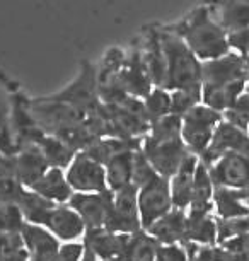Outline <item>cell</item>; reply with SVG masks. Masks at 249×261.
Wrapping results in <instances>:
<instances>
[{
  "label": "cell",
  "instance_id": "6da1fadb",
  "mask_svg": "<svg viewBox=\"0 0 249 261\" xmlns=\"http://www.w3.org/2000/svg\"><path fill=\"white\" fill-rule=\"evenodd\" d=\"M165 28L181 38L202 62L215 60L231 51L227 31L217 22L212 11L203 2L178 22L165 24Z\"/></svg>",
  "mask_w": 249,
  "mask_h": 261
},
{
  "label": "cell",
  "instance_id": "7a4b0ae2",
  "mask_svg": "<svg viewBox=\"0 0 249 261\" xmlns=\"http://www.w3.org/2000/svg\"><path fill=\"white\" fill-rule=\"evenodd\" d=\"M160 41L165 58V86L169 92L174 91H200L202 92V68L203 62L186 46L179 36L160 26Z\"/></svg>",
  "mask_w": 249,
  "mask_h": 261
},
{
  "label": "cell",
  "instance_id": "3957f363",
  "mask_svg": "<svg viewBox=\"0 0 249 261\" xmlns=\"http://www.w3.org/2000/svg\"><path fill=\"white\" fill-rule=\"evenodd\" d=\"M51 99L67 102L70 106H75L77 110L84 111L87 116H101L104 113L99 92H97V73L96 65L89 62H82L77 77L63 87L62 91L50 96Z\"/></svg>",
  "mask_w": 249,
  "mask_h": 261
},
{
  "label": "cell",
  "instance_id": "277c9868",
  "mask_svg": "<svg viewBox=\"0 0 249 261\" xmlns=\"http://www.w3.org/2000/svg\"><path fill=\"white\" fill-rule=\"evenodd\" d=\"M222 120V113L205 106L203 102L191 108L183 116L181 123V139L186 144L188 150L197 157H202L203 152L208 149L213 134Z\"/></svg>",
  "mask_w": 249,
  "mask_h": 261
},
{
  "label": "cell",
  "instance_id": "5b68a950",
  "mask_svg": "<svg viewBox=\"0 0 249 261\" xmlns=\"http://www.w3.org/2000/svg\"><path fill=\"white\" fill-rule=\"evenodd\" d=\"M140 150L147 157V161L154 167V171L159 176L168 179L173 178L179 167H181L184 159L191 154L181 137H176V139L169 140H155L152 137L145 135L142 139Z\"/></svg>",
  "mask_w": 249,
  "mask_h": 261
},
{
  "label": "cell",
  "instance_id": "8992f818",
  "mask_svg": "<svg viewBox=\"0 0 249 261\" xmlns=\"http://www.w3.org/2000/svg\"><path fill=\"white\" fill-rule=\"evenodd\" d=\"M136 200H139V214L144 230H147L160 217H164L174 208L169 179L162 178V176H155L152 181L139 188Z\"/></svg>",
  "mask_w": 249,
  "mask_h": 261
},
{
  "label": "cell",
  "instance_id": "52a82bcc",
  "mask_svg": "<svg viewBox=\"0 0 249 261\" xmlns=\"http://www.w3.org/2000/svg\"><path fill=\"white\" fill-rule=\"evenodd\" d=\"M67 181L74 193H102L108 191L106 167L86 152H79L65 171Z\"/></svg>",
  "mask_w": 249,
  "mask_h": 261
},
{
  "label": "cell",
  "instance_id": "ba28073f",
  "mask_svg": "<svg viewBox=\"0 0 249 261\" xmlns=\"http://www.w3.org/2000/svg\"><path fill=\"white\" fill-rule=\"evenodd\" d=\"M113 208H111L109 219L106 222V230L118 234H136L140 232L142 222L139 214V188L133 185L113 193Z\"/></svg>",
  "mask_w": 249,
  "mask_h": 261
},
{
  "label": "cell",
  "instance_id": "9c48e42d",
  "mask_svg": "<svg viewBox=\"0 0 249 261\" xmlns=\"http://www.w3.org/2000/svg\"><path fill=\"white\" fill-rule=\"evenodd\" d=\"M36 225L48 229L60 243H77L84 239L86 225L80 215L67 203H53Z\"/></svg>",
  "mask_w": 249,
  "mask_h": 261
},
{
  "label": "cell",
  "instance_id": "30bf717a",
  "mask_svg": "<svg viewBox=\"0 0 249 261\" xmlns=\"http://www.w3.org/2000/svg\"><path fill=\"white\" fill-rule=\"evenodd\" d=\"M113 191L102 193H74L68 200V206L80 215L86 230L104 229L113 208Z\"/></svg>",
  "mask_w": 249,
  "mask_h": 261
},
{
  "label": "cell",
  "instance_id": "8fae6325",
  "mask_svg": "<svg viewBox=\"0 0 249 261\" xmlns=\"http://www.w3.org/2000/svg\"><path fill=\"white\" fill-rule=\"evenodd\" d=\"M249 77V62L236 51H229L215 60L203 62L202 87H217L246 81Z\"/></svg>",
  "mask_w": 249,
  "mask_h": 261
},
{
  "label": "cell",
  "instance_id": "7c38bea8",
  "mask_svg": "<svg viewBox=\"0 0 249 261\" xmlns=\"http://www.w3.org/2000/svg\"><path fill=\"white\" fill-rule=\"evenodd\" d=\"M226 154H241L249 157V134L222 120L213 134L208 149L203 152L200 161L210 166Z\"/></svg>",
  "mask_w": 249,
  "mask_h": 261
},
{
  "label": "cell",
  "instance_id": "4fadbf2b",
  "mask_svg": "<svg viewBox=\"0 0 249 261\" xmlns=\"http://www.w3.org/2000/svg\"><path fill=\"white\" fill-rule=\"evenodd\" d=\"M136 46L140 50L142 60L145 63V68L149 72V77L152 81L154 87L165 86V58L160 41L159 24H152L142 29V33L135 39Z\"/></svg>",
  "mask_w": 249,
  "mask_h": 261
},
{
  "label": "cell",
  "instance_id": "5bb4252c",
  "mask_svg": "<svg viewBox=\"0 0 249 261\" xmlns=\"http://www.w3.org/2000/svg\"><path fill=\"white\" fill-rule=\"evenodd\" d=\"M208 172L215 188L244 190L249 186V157L226 154L208 166Z\"/></svg>",
  "mask_w": 249,
  "mask_h": 261
},
{
  "label": "cell",
  "instance_id": "9a60e30c",
  "mask_svg": "<svg viewBox=\"0 0 249 261\" xmlns=\"http://www.w3.org/2000/svg\"><path fill=\"white\" fill-rule=\"evenodd\" d=\"M120 82L131 97H136V99L142 101L154 89L152 81H150L149 72L145 68V63L142 60L140 50L135 41L126 50L123 68L120 72Z\"/></svg>",
  "mask_w": 249,
  "mask_h": 261
},
{
  "label": "cell",
  "instance_id": "2e32d148",
  "mask_svg": "<svg viewBox=\"0 0 249 261\" xmlns=\"http://www.w3.org/2000/svg\"><path fill=\"white\" fill-rule=\"evenodd\" d=\"M128 234H118L106 229H97L86 230L82 243H84L87 251H91L96 256L97 261H115L123 254V251L128 246Z\"/></svg>",
  "mask_w": 249,
  "mask_h": 261
},
{
  "label": "cell",
  "instance_id": "e0dca14e",
  "mask_svg": "<svg viewBox=\"0 0 249 261\" xmlns=\"http://www.w3.org/2000/svg\"><path fill=\"white\" fill-rule=\"evenodd\" d=\"M12 159L17 178L26 190H31L50 169V164H48L45 154L41 152L40 145L22 147Z\"/></svg>",
  "mask_w": 249,
  "mask_h": 261
},
{
  "label": "cell",
  "instance_id": "ac0fdd59",
  "mask_svg": "<svg viewBox=\"0 0 249 261\" xmlns=\"http://www.w3.org/2000/svg\"><path fill=\"white\" fill-rule=\"evenodd\" d=\"M21 239L31 261H53L62 246L48 229L27 222L21 229Z\"/></svg>",
  "mask_w": 249,
  "mask_h": 261
},
{
  "label": "cell",
  "instance_id": "d6986e66",
  "mask_svg": "<svg viewBox=\"0 0 249 261\" xmlns=\"http://www.w3.org/2000/svg\"><path fill=\"white\" fill-rule=\"evenodd\" d=\"M227 34L249 28V0H203Z\"/></svg>",
  "mask_w": 249,
  "mask_h": 261
},
{
  "label": "cell",
  "instance_id": "ffe728a7",
  "mask_svg": "<svg viewBox=\"0 0 249 261\" xmlns=\"http://www.w3.org/2000/svg\"><path fill=\"white\" fill-rule=\"evenodd\" d=\"M16 81L0 72V154L14 157L17 147L11 134V115H12V94Z\"/></svg>",
  "mask_w": 249,
  "mask_h": 261
},
{
  "label": "cell",
  "instance_id": "44dd1931",
  "mask_svg": "<svg viewBox=\"0 0 249 261\" xmlns=\"http://www.w3.org/2000/svg\"><path fill=\"white\" fill-rule=\"evenodd\" d=\"M186 219L188 210L173 208L169 214L160 217L155 224L145 230L159 244H184L186 238Z\"/></svg>",
  "mask_w": 249,
  "mask_h": 261
},
{
  "label": "cell",
  "instance_id": "7402d4cb",
  "mask_svg": "<svg viewBox=\"0 0 249 261\" xmlns=\"http://www.w3.org/2000/svg\"><path fill=\"white\" fill-rule=\"evenodd\" d=\"M186 243H193V244H198V246H215V244H218L217 217L213 215L212 212L188 210L186 238H184V244Z\"/></svg>",
  "mask_w": 249,
  "mask_h": 261
},
{
  "label": "cell",
  "instance_id": "603a6c76",
  "mask_svg": "<svg viewBox=\"0 0 249 261\" xmlns=\"http://www.w3.org/2000/svg\"><path fill=\"white\" fill-rule=\"evenodd\" d=\"M200 162V157L195 154H189L178 172L169 179L171 186V196H173V206L174 208L188 210L189 203H191V191H193V178L195 171Z\"/></svg>",
  "mask_w": 249,
  "mask_h": 261
},
{
  "label": "cell",
  "instance_id": "cb8c5ba5",
  "mask_svg": "<svg viewBox=\"0 0 249 261\" xmlns=\"http://www.w3.org/2000/svg\"><path fill=\"white\" fill-rule=\"evenodd\" d=\"M31 191L38 193L43 198L53 201V203H68V200L74 195L65 176V171L58 167H50L46 174L33 186Z\"/></svg>",
  "mask_w": 249,
  "mask_h": 261
},
{
  "label": "cell",
  "instance_id": "d4e9b609",
  "mask_svg": "<svg viewBox=\"0 0 249 261\" xmlns=\"http://www.w3.org/2000/svg\"><path fill=\"white\" fill-rule=\"evenodd\" d=\"M139 149H130L115 155L113 159L106 162V178H108V188L116 191L133 185V155Z\"/></svg>",
  "mask_w": 249,
  "mask_h": 261
},
{
  "label": "cell",
  "instance_id": "484cf974",
  "mask_svg": "<svg viewBox=\"0 0 249 261\" xmlns=\"http://www.w3.org/2000/svg\"><path fill=\"white\" fill-rule=\"evenodd\" d=\"M213 193H215V186H213L212 178H210L208 166L200 161L197 171H195L191 203H189L188 210L212 212L213 214Z\"/></svg>",
  "mask_w": 249,
  "mask_h": 261
},
{
  "label": "cell",
  "instance_id": "4316f807",
  "mask_svg": "<svg viewBox=\"0 0 249 261\" xmlns=\"http://www.w3.org/2000/svg\"><path fill=\"white\" fill-rule=\"evenodd\" d=\"M213 212L217 219L229 220L249 215V208L244 201L241 190L215 188L213 193Z\"/></svg>",
  "mask_w": 249,
  "mask_h": 261
},
{
  "label": "cell",
  "instance_id": "83f0119b",
  "mask_svg": "<svg viewBox=\"0 0 249 261\" xmlns=\"http://www.w3.org/2000/svg\"><path fill=\"white\" fill-rule=\"evenodd\" d=\"M24 191L26 188L19 181L16 169H14V159L0 154V201L17 205Z\"/></svg>",
  "mask_w": 249,
  "mask_h": 261
},
{
  "label": "cell",
  "instance_id": "f1b7e54d",
  "mask_svg": "<svg viewBox=\"0 0 249 261\" xmlns=\"http://www.w3.org/2000/svg\"><path fill=\"white\" fill-rule=\"evenodd\" d=\"M159 246L160 244L149 232L140 230V232L130 236L126 249L115 261H155Z\"/></svg>",
  "mask_w": 249,
  "mask_h": 261
},
{
  "label": "cell",
  "instance_id": "f546056e",
  "mask_svg": "<svg viewBox=\"0 0 249 261\" xmlns=\"http://www.w3.org/2000/svg\"><path fill=\"white\" fill-rule=\"evenodd\" d=\"M38 145H40L41 152L45 154L50 167H58V169H63V171L72 164V161L79 154L75 149L67 145L65 142L58 140L51 135H45Z\"/></svg>",
  "mask_w": 249,
  "mask_h": 261
},
{
  "label": "cell",
  "instance_id": "4dcf8cb0",
  "mask_svg": "<svg viewBox=\"0 0 249 261\" xmlns=\"http://www.w3.org/2000/svg\"><path fill=\"white\" fill-rule=\"evenodd\" d=\"M144 110L150 125L160 118L171 115V92L162 87H154L144 99Z\"/></svg>",
  "mask_w": 249,
  "mask_h": 261
},
{
  "label": "cell",
  "instance_id": "1f68e13d",
  "mask_svg": "<svg viewBox=\"0 0 249 261\" xmlns=\"http://www.w3.org/2000/svg\"><path fill=\"white\" fill-rule=\"evenodd\" d=\"M26 224L17 205L0 201V234H19Z\"/></svg>",
  "mask_w": 249,
  "mask_h": 261
},
{
  "label": "cell",
  "instance_id": "d6a6232c",
  "mask_svg": "<svg viewBox=\"0 0 249 261\" xmlns=\"http://www.w3.org/2000/svg\"><path fill=\"white\" fill-rule=\"evenodd\" d=\"M189 261H229V253L222 246H198L193 243L183 244Z\"/></svg>",
  "mask_w": 249,
  "mask_h": 261
},
{
  "label": "cell",
  "instance_id": "836d02e7",
  "mask_svg": "<svg viewBox=\"0 0 249 261\" xmlns=\"http://www.w3.org/2000/svg\"><path fill=\"white\" fill-rule=\"evenodd\" d=\"M222 115H224V120L227 123L247 132V128H249V94L247 92H244V94L239 97L227 111H224Z\"/></svg>",
  "mask_w": 249,
  "mask_h": 261
},
{
  "label": "cell",
  "instance_id": "e575fe53",
  "mask_svg": "<svg viewBox=\"0 0 249 261\" xmlns=\"http://www.w3.org/2000/svg\"><path fill=\"white\" fill-rule=\"evenodd\" d=\"M202 105V92L200 91H174L171 92V113L184 116L191 108Z\"/></svg>",
  "mask_w": 249,
  "mask_h": 261
},
{
  "label": "cell",
  "instance_id": "d590c367",
  "mask_svg": "<svg viewBox=\"0 0 249 261\" xmlns=\"http://www.w3.org/2000/svg\"><path fill=\"white\" fill-rule=\"evenodd\" d=\"M217 229H218V244L227 239L237 238L249 232V215L237 217V219L222 220L217 219Z\"/></svg>",
  "mask_w": 249,
  "mask_h": 261
},
{
  "label": "cell",
  "instance_id": "8d00e7d4",
  "mask_svg": "<svg viewBox=\"0 0 249 261\" xmlns=\"http://www.w3.org/2000/svg\"><path fill=\"white\" fill-rule=\"evenodd\" d=\"M155 176H159L154 171V167L150 166L147 157L144 155V152L140 149L135 152L133 155V186L135 188H142L144 185H147L149 181H152Z\"/></svg>",
  "mask_w": 249,
  "mask_h": 261
},
{
  "label": "cell",
  "instance_id": "74e56055",
  "mask_svg": "<svg viewBox=\"0 0 249 261\" xmlns=\"http://www.w3.org/2000/svg\"><path fill=\"white\" fill-rule=\"evenodd\" d=\"M229 46L231 51H236L249 62V28L229 33Z\"/></svg>",
  "mask_w": 249,
  "mask_h": 261
},
{
  "label": "cell",
  "instance_id": "f35d334b",
  "mask_svg": "<svg viewBox=\"0 0 249 261\" xmlns=\"http://www.w3.org/2000/svg\"><path fill=\"white\" fill-rule=\"evenodd\" d=\"M86 254V246L82 241L77 243H63L53 261H82Z\"/></svg>",
  "mask_w": 249,
  "mask_h": 261
},
{
  "label": "cell",
  "instance_id": "ab89813d",
  "mask_svg": "<svg viewBox=\"0 0 249 261\" xmlns=\"http://www.w3.org/2000/svg\"><path fill=\"white\" fill-rule=\"evenodd\" d=\"M155 261H189L188 253L181 244H160Z\"/></svg>",
  "mask_w": 249,
  "mask_h": 261
},
{
  "label": "cell",
  "instance_id": "60d3db41",
  "mask_svg": "<svg viewBox=\"0 0 249 261\" xmlns=\"http://www.w3.org/2000/svg\"><path fill=\"white\" fill-rule=\"evenodd\" d=\"M82 261H97V258L91 253V251L86 249V254H84V258H82Z\"/></svg>",
  "mask_w": 249,
  "mask_h": 261
},
{
  "label": "cell",
  "instance_id": "b9f144b4",
  "mask_svg": "<svg viewBox=\"0 0 249 261\" xmlns=\"http://www.w3.org/2000/svg\"><path fill=\"white\" fill-rule=\"evenodd\" d=\"M241 195H242V198H244V201H246V205L249 208V186H247V188L241 190Z\"/></svg>",
  "mask_w": 249,
  "mask_h": 261
},
{
  "label": "cell",
  "instance_id": "7bdbcfd3",
  "mask_svg": "<svg viewBox=\"0 0 249 261\" xmlns=\"http://www.w3.org/2000/svg\"><path fill=\"white\" fill-rule=\"evenodd\" d=\"M246 92L249 94V77H247V82H246Z\"/></svg>",
  "mask_w": 249,
  "mask_h": 261
},
{
  "label": "cell",
  "instance_id": "ee69618b",
  "mask_svg": "<svg viewBox=\"0 0 249 261\" xmlns=\"http://www.w3.org/2000/svg\"><path fill=\"white\" fill-rule=\"evenodd\" d=\"M247 134H249V128H247Z\"/></svg>",
  "mask_w": 249,
  "mask_h": 261
},
{
  "label": "cell",
  "instance_id": "f6af8a7d",
  "mask_svg": "<svg viewBox=\"0 0 249 261\" xmlns=\"http://www.w3.org/2000/svg\"><path fill=\"white\" fill-rule=\"evenodd\" d=\"M247 236H249V232H247Z\"/></svg>",
  "mask_w": 249,
  "mask_h": 261
}]
</instances>
